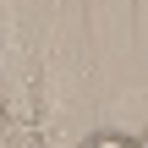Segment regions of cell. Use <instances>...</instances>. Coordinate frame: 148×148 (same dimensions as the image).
<instances>
[{
	"label": "cell",
	"instance_id": "6da1fadb",
	"mask_svg": "<svg viewBox=\"0 0 148 148\" xmlns=\"http://www.w3.org/2000/svg\"><path fill=\"white\" fill-rule=\"evenodd\" d=\"M0 115L22 143H33V132H38V60H33L22 0H0Z\"/></svg>",
	"mask_w": 148,
	"mask_h": 148
},
{
	"label": "cell",
	"instance_id": "7a4b0ae2",
	"mask_svg": "<svg viewBox=\"0 0 148 148\" xmlns=\"http://www.w3.org/2000/svg\"><path fill=\"white\" fill-rule=\"evenodd\" d=\"M77 148H137V137H126V132H88Z\"/></svg>",
	"mask_w": 148,
	"mask_h": 148
},
{
	"label": "cell",
	"instance_id": "3957f363",
	"mask_svg": "<svg viewBox=\"0 0 148 148\" xmlns=\"http://www.w3.org/2000/svg\"><path fill=\"white\" fill-rule=\"evenodd\" d=\"M126 33H132V0H115V44L126 49Z\"/></svg>",
	"mask_w": 148,
	"mask_h": 148
},
{
	"label": "cell",
	"instance_id": "277c9868",
	"mask_svg": "<svg viewBox=\"0 0 148 148\" xmlns=\"http://www.w3.org/2000/svg\"><path fill=\"white\" fill-rule=\"evenodd\" d=\"M137 148H148V132H143V137H137Z\"/></svg>",
	"mask_w": 148,
	"mask_h": 148
}]
</instances>
